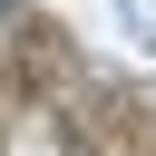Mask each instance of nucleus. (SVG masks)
I'll list each match as a JSON object with an SVG mask.
<instances>
[{"instance_id":"f257e3e1","label":"nucleus","mask_w":156,"mask_h":156,"mask_svg":"<svg viewBox=\"0 0 156 156\" xmlns=\"http://www.w3.org/2000/svg\"><path fill=\"white\" fill-rule=\"evenodd\" d=\"M0 20H10V0H0Z\"/></svg>"}]
</instances>
